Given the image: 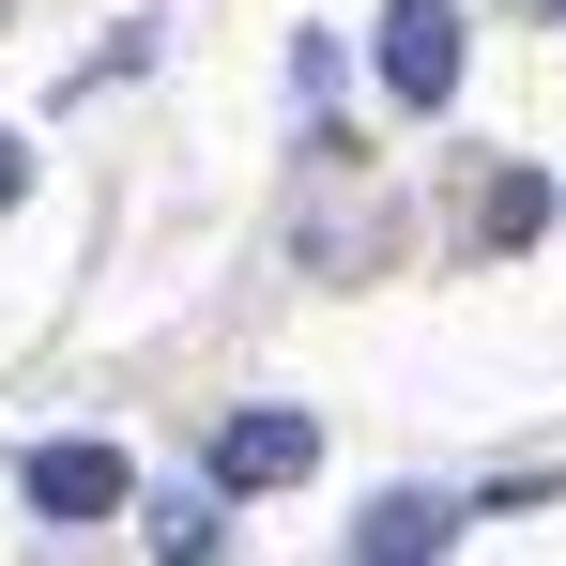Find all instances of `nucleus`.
<instances>
[{"label": "nucleus", "instance_id": "f257e3e1", "mask_svg": "<svg viewBox=\"0 0 566 566\" xmlns=\"http://www.w3.org/2000/svg\"><path fill=\"white\" fill-rule=\"evenodd\" d=\"M382 93L398 107L460 93V0H382Z\"/></svg>", "mask_w": 566, "mask_h": 566}, {"label": "nucleus", "instance_id": "f03ea898", "mask_svg": "<svg viewBox=\"0 0 566 566\" xmlns=\"http://www.w3.org/2000/svg\"><path fill=\"white\" fill-rule=\"evenodd\" d=\"M306 460H322L306 413H230V429H214V490H291Z\"/></svg>", "mask_w": 566, "mask_h": 566}, {"label": "nucleus", "instance_id": "7ed1b4c3", "mask_svg": "<svg viewBox=\"0 0 566 566\" xmlns=\"http://www.w3.org/2000/svg\"><path fill=\"white\" fill-rule=\"evenodd\" d=\"M429 552H460V505L444 490H382L353 521V566H429Z\"/></svg>", "mask_w": 566, "mask_h": 566}, {"label": "nucleus", "instance_id": "20e7f679", "mask_svg": "<svg viewBox=\"0 0 566 566\" xmlns=\"http://www.w3.org/2000/svg\"><path fill=\"white\" fill-rule=\"evenodd\" d=\"M123 505V444H31V521H107Z\"/></svg>", "mask_w": 566, "mask_h": 566}, {"label": "nucleus", "instance_id": "39448f33", "mask_svg": "<svg viewBox=\"0 0 566 566\" xmlns=\"http://www.w3.org/2000/svg\"><path fill=\"white\" fill-rule=\"evenodd\" d=\"M536 230H552V185L536 169H490L474 185V245H536Z\"/></svg>", "mask_w": 566, "mask_h": 566}, {"label": "nucleus", "instance_id": "423d86ee", "mask_svg": "<svg viewBox=\"0 0 566 566\" xmlns=\"http://www.w3.org/2000/svg\"><path fill=\"white\" fill-rule=\"evenodd\" d=\"M214 536H230V521H214V490H169V505H154V552H169V566H199Z\"/></svg>", "mask_w": 566, "mask_h": 566}, {"label": "nucleus", "instance_id": "0eeeda50", "mask_svg": "<svg viewBox=\"0 0 566 566\" xmlns=\"http://www.w3.org/2000/svg\"><path fill=\"white\" fill-rule=\"evenodd\" d=\"M15 185H31V138H0V199H15Z\"/></svg>", "mask_w": 566, "mask_h": 566}, {"label": "nucleus", "instance_id": "6e6552de", "mask_svg": "<svg viewBox=\"0 0 566 566\" xmlns=\"http://www.w3.org/2000/svg\"><path fill=\"white\" fill-rule=\"evenodd\" d=\"M552 15H566V0H552Z\"/></svg>", "mask_w": 566, "mask_h": 566}]
</instances>
